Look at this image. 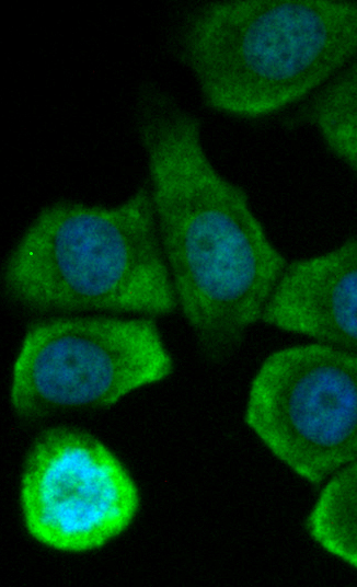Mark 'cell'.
<instances>
[{"instance_id":"cell-1","label":"cell","mask_w":357,"mask_h":587,"mask_svg":"<svg viewBox=\"0 0 357 587\" xmlns=\"http://www.w3.org/2000/svg\"><path fill=\"white\" fill-rule=\"evenodd\" d=\"M138 130L177 306L203 354L219 361L262 319L288 263L244 191L211 164L196 117L148 91Z\"/></svg>"},{"instance_id":"cell-2","label":"cell","mask_w":357,"mask_h":587,"mask_svg":"<svg viewBox=\"0 0 357 587\" xmlns=\"http://www.w3.org/2000/svg\"><path fill=\"white\" fill-rule=\"evenodd\" d=\"M16 302L47 311L166 315L177 307L150 191L115 206L60 202L25 230L3 269Z\"/></svg>"},{"instance_id":"cell-3","label":"cell","mask_w":357,"mask_h":587,"mask_svg":"<svg viewBox=\"0 0 357 587\" xmlns=\"http://www.w3.org/2000/svg\"><path fill=\"white\" fill-rule=\"evenodd\" d=\"M183 53L209 106L267 115L313 91L357 54V1L211 2L191 20Z\"/></svg>"},{"instance_id":"cell-4","label":"cell","mask_w":357,"mask_h":587,"mask_svg":"<svg viewBox=\"0 0 357 587\" xmlns=\"http://www.w3.org/2000/svg\"><path fill=\"white\" fill-rule=\"evenodd\" d=\"M172 371L152 319H48L24 334L12 367L10 403L24 421L107 407Z\"/></svg>"},{"instance_id":"cell-5","label":"cell","mask_w":357,"mask_h":587,"mask_svg":"<svg viewBox=\"0 0 357 587\" xmlns=\"http://www.w3.org/2000/svg\"><path fill=\"white\" fill-rule=\"evenodd\" d=\"M244 417L281 462L320 484L357 456V354L324 343L274 352Z\"/></svg>"},{"instance_id":"cell-6","label":"cell","mask_w":357,"mask_h":587,"mask_svg":"<svg viewBox=\"0 0 357 587\" xmlns=\"http://www.w3.org/2000/svg\"><path fill=\"white\" fill-rule=\"evenodd\" d=\"M20 502L24 525L38 542L67 552L99 549L120 534L139 507L127 470L99 439L53 427L25 459Z\"/></svg>"},{"instance_id":"cell-7","label":"cell","mask_w":357,"mask_h":587,"mask_svg":"<svg viewBox=\"0 0 357 587\" xmlns=\"http://www.w3.org/2000/svg\"><path fill=\"white\" fill-rule=\"evenodd\" d=\"M261 321L357 354V238L288 263Z\"/></svg>"},{"instance_id":"cell-8","label":"cell","mask_w":357,"mask_h":587,"mask_svg":"<svg viewBox=\"0 0 357 587\" xmlns=\"http://www.w3.org/2000/svg\"><path fill=\"white\" fill-rule=\"evenodd\" d=\"M307 529L325 551L357 568V456L325 484Z\"/></svg>"},{"instance_id":"cell-9","label":"cell","mask_w":357,"mask_h":587,"mask_svg":"<svg viewBox=\"0 0 357 587\" xmlns=\"http://www.w3.org/2000/svg\"><path fill=\"white\" fill-rule=\"evenodd\" d=\"M327 148L357 173V59L308 106Z\"/></svg>"}]
</instances>
